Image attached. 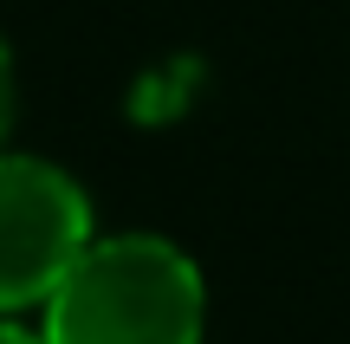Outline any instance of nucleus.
Listing matches in <instances>:
<instances>
[{
    "label": "nucleus",
    "instance_id": "obj_1",
    "mask_svg": "<svg viewBox=\"0 0 350 344\" xmlns=\"http://www.w3.org/2000/svg\"><path fill=\"white\" fill-rule=\"evenodd\" d=\"M208 286L163 234H98L39 306L46 344H201Z\"/></svg>",
    "mask_w": 350,
    "mask_h": 344
},
{
    "label": "nucleus",
    "instance_id": "obj_2",
    "mask_svg": "<svg viewBox=\"0 0 350 344\" xmlns=\"http://www.w3.org/2000/svg\"><path fill=\"white\" fill-rule=\"evenodd\" d=\"M98 241L91 195L52 156L0 150V319L39 312Z\"/></svg>",
    "mask_w": 350,
    "mask_h": 344
},
{
    "label": "nucleus",
    "instance_id": "obj_3",
    "mask_svg": "<svg viewBox=\"0 0 350 344\" xmlns=\"http://www.w3.org/2000/svg\"><path fill=\"white\" fill-rule=\"evenodd\" d=\"M13 104H20V78H13L7 39H0V150H7V130H13Z\"/></svg>",
    "mask_w": 350,
    "mask_h": 344
},
{
    "label": "nucleus",
    "instance_id": "obj_4",
    "mask_svg": "<svg viewBox=\"0 0 350 344\" xmlns=\"http://www.w3.org/2000/svg\"><path fill=\"white\" fill-rule=\"evenodd\" d=\"M0 344H46L39 325H20V319H0Z\"/></svg>",
    "mask_w": 350,
    "mask_h": 344
}]
</instances>
